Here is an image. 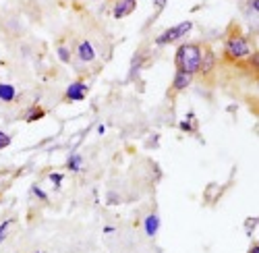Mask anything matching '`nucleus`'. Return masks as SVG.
I'll return each instance as SVG.
<instances>
[{"label":"nucleus","mask_w":259,"mask_h":253,"mask_svg":"<svg viewBox=\"0 0 259 253\" xmlns=\"http://www.w3.org/2000/svg\"><path fill=\"white\" fill-rule=\"evenodd\" d=\"M88 92H90L88 83L81 81V79H77V81H73L71 86L67 88L64 96H67V100H69V102H83L85 98H88Z\"/></svg>","instance_id":"20e7f679"},{"label":"nucleus","mask_w":259,"mask_h":253,"mask_svg":"<svg viewBox=\"0 0 259 253\" xmlns=\"http://www.w3.org/2000/svg\"><path fill=\"white\" fill-rule=\"evenodd\" d=\"M224 52L230 60H241V58H247L251 56V44H249V39L241 33H232L228 39H226V44H224Z\"/></svg>","instance_id":"f03ea898"},{"label":"nucleus","mask_w":259,"mask_h":253,"mask_svg":"<svg viewBox=\"0 0 259 253\" xmlns=\"http://www.w3.org/2000/svg\"><path fill=\"white\" fill-rule=\"evenodd\" d=\"M201 52H203V48L197 46V44H181L179 50H177V54H175L177 71H185L189 75L199 73Z\"/></svg>","instance_id":"f257e3e1"},{"label":"nucleus","mask_w":259,"mask_h":253,"mask_svg":"<svg viewBox=\"0 0 259 253\" xmlns=\"http://www.w3.org/2000/svg\"><path fill=\"white\" fill-rule=\"evenodd\" d=\"M98 133H100V135H104V133H106V126H104V124H100V126H98Z\"/></svg>","instance_id":"5701e85b"},{"label":"nucleus","mask_w":259,"mask_h":253,"mask_svg":"<svg viewBox=\"0 0 259 253\" xmlns=\"http://www.w3.org/2000/svg\"><path fill=\"white\" fill-rule=\"evenodd\" d=\"M9 145H11V135L0 131V150H5V147H9Z\"/></svg>","instance_id":"a211bd4d"},{"label":"nucleus","mask_w":259,"mask_h":253,"mask_svg":"<svg viewBox=\"0 0 259 253\" xmlns=\"http://www.w3.org/2000/svg\"><path fill=\"white\" fill-rule=\"evenodd\" d=\"M56 54H58L60 62H71V50L64 46V44H60V46L56 48Z\"/></svg>","instance_id":"4468645a"},{"label":"nucleus","mask_w":259,"mask_h":253,"mask_svg":"<svg viewBox=\"0 0 259 253\" xmlns=\"http://www.w3.org/2000/svg\"><path fill=\"white\" fill-rule=\"evenodd\" d=\"M143 230H145L147 237H156V235H158V230H160V218H158V214H149V216L145 218Z\"/></svg>","instance_id":"9d476101"},{"label":"nucleus","mask_w":259,"mask_h":253,"mask_svg":"<svg viewBox=\"0 0 259 253\" xmlns=\"http://www.w3.org/2000/svg\"><path fill=\"white\" fill-rule=\"evenodd\" d=\"M104 233H106V235H112V233H114V226H106Z\"/></svg>","instance_id":"4be33fe9"},{"label":"nucleus","mask_w":259,"mask_h":253,"mask_svg":"<svg viewBox=\"0 0 259 253\" xmlns=\"http://www.w3.org/2000/svg\"><path fill=\"white\" fill-rule=\"evenodd\" d=\"M215 65H218V56H215V52L211 48H203L201 52V65H199V73L201 75H209Z\"/></svg>","instance_id":"39448f33"},{"label":"nucleus","mask_w":259,"mask_h":253,"mask_svg":"<svg viewBox=\"0 0 259 253\" xmlns=\"http://www.w3.org/2000/svg\"><path fill=\"white\" fill-rule=\"evenodd\" d=\"M249 253H259V245H257V243H253V245H251V249H249Z\"/></svg>","instance_id":"412c9836"},{"label":"nucleus","mask_w":259,"mask_h":253,"mask_svg":"<svg viewBox=\"0 0 259 253\" xmlns=\"http://www.w3.org/2000/svg\"><path fill=\"white\" fill-rule=\"evenodd\" d=\"M191 29H193L191 21H183V23H179V25H175V27L164 29V31L154 39V44L160 46V48H162V46H168V44H175V41H179L181 37H185Z\"/></svg>","instance_id":"7ed1b4c3"},{"label":"nucleus","mask_w":259,"mask_h":253,"mask_svg":"<svg viewBox=\"0 0 259 253\" xmlns=\"http://www.w3.org/2000/svg\"><path fill=\"white\" fill-rule=\"evenodd\" d=\"M44 114H46L44 108L29 106V108L25 110V114H23V120H25V122H35V120H39V118H44Z\"/></svg>","instance_id":"f8f14e48"},{"label":"nucleus","mask_w":259,"mask_h":253,"mask_svg":"<svg viewBox=\"0 0 259 253\" xmlns=\"http://www.w3.org/2000/svg\"><path fill=\"white\" fill-rule=\"evenodd\" d=\"M17 98H19V92L15 86H11V83H0V102L9 104V102H15Z\"/></svg>","instance_id":"1a4fd4ad"},{"label":"nucleus","mask_w":259,"mask_h":253,"mask_svg":"<svg viewBox=\"0 0 259 253\" xmlns=\"http://www.w3.org/2000/svg\"><path fill=\"white\" fill-rule=\"evenodd\" d=\"M13 224V220L9 218V220H5L3 224H0V243H5V239H7V233H9V226Z\"/></svg>","instance_id":"dca6fc26"},{"label":"nucleus","mask_w":259,"mask_h":253,"mask_svg":"<svg viewBox=\"0 0 259 253\" xmlns=\"http://www.w3.org/2000/svg\"><path fill=\"white\" fill-rule=\"evenodd\" d=\"M31 193H33V197H37V199H41V201H48L46 191H44V189H39L37 185H33V187H31Z\"/></svg>","instance_id":"f3484780"},{"label":"nucleus","mask_w":259,"mask_h":253,"mask_svg":"<svg viewBox=\"0 0 259 253\" xmlns=\"http://www.w3.org/2000/svg\"><path fill=\"white\" fill-rule=\"evenodd\" d=\"M179 129H181V131H185V133H195V131H197L195 114L189 112V114H187V118H183V120L179 122Z\"/></svg>","instance_id":"9b49d317"},{"label":"nucleus","mask_w":259,"mask_h":253,"mask_svg":"<svg viewBox=\"0 0 259 253\" xmlns=\"http://www.w3.org/2000/svg\"><path fill=\"white\" fill-rule=\"evenodd\" d=\"M191 83H193V75H189L185 71H177L175 79H172V90L175 92H185L187 88H191Z\"/></svg>","instance_id":"6e6552de"},{"label":"nucleus","mask_w":259,"mask_h":253,"mask_svg":"<svg viewBox=\"0 0 259 253\" xmlns=\"http://www.w3.org/2000/svg\"><path fill=\"white\" fill-rule=\"evenodd\" d=\"M135 7H137V0H116L112 15H114V19H122L126 15H131L135 11Z\"/></svg>","instance_id":"0eeeda50"},{"label":"nucleus","mask_w":259,"mask_h":253,"mask_svg":"<svg viewBox=\"0 0 259 253\" xmlns=\"http://www.w3.org/2000/svg\"><path fill=\"white\" fill-rule=\"evenodd\" d=\"M48 179H50V183L54 185V189L58 191V189L62 187V179H64V175H60V173H52V175H50Z\"/></svg>","instance_id":"2eb2a0df"},{"label":"nucleus","mask_w":259,"mask_h":253,"mask_svg":"<svg viewBox=\"0 0 259 253\" xmlns=\"http://www.w3.org/2000/svg\"><path fill=\"white\" fill-rule=\"evenodd\" d=\"M257 9H259V0H249V11L257 13Z\"/></svg>","instance_id":"aec40b11"},{"label":"nucleus","mask_w":259,"mask_h":253,"mask_svg":"<svg viewBox=\"0 0 259 253\" xmlns=\"http://www.w3.org/2000/svg\"><path fill=\"white\" fill-rule=\"evenodd\" d=\"M77 56L81 62H94L96 60V48L90 39H83L79 41V46H77Z\"/></svg>","instance_id":"423d86ee"},{"label":"nucleus","mask_w":259,"mask_h":253,"mask_svg":"<svg viewBox=\"0 0 259 253\" xmlns=\"http://www.w3.org/2000/svg\"><path fill=\"white\" fill-rule=\"evenodd\" d=\"M67 168L71 173H79L81 168H83V158L79 154H71L69 160H67Z\"/></svg>","instance_id":"ddd939ff"},{"label":"nucleus","mask_w":259,"mask_h":253,"mask_svg":"<svg viewBox=\"0 0 259 253\" xmlns=\"http://www.w3.org/2000/svg\"><path fill=\"white\" fill-rule=\"evenodd\" d=\"M166 3H168V0H154V7H156L158 11H164V9H166Z\"/></svg>","instance_id":"6ab92c4d"}]
</instances>
